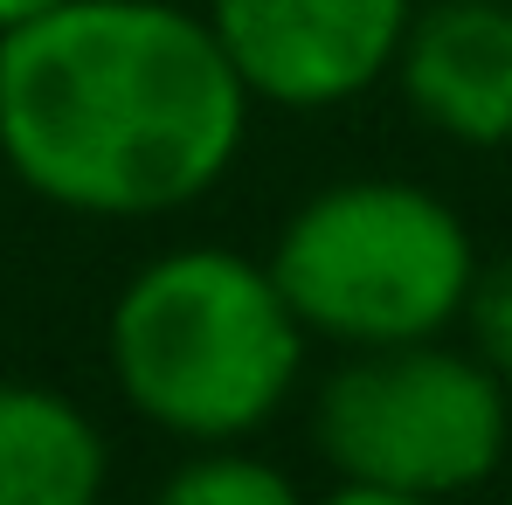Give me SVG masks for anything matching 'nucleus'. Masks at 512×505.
Instances as JSON below:
<instances>
[{
  "label": "nucleus",
  "instance_id": "1",
  "mask_svg": "<svg viewBox=\"0 0 512 505\" xmlns=\"http://www.w3.org/2000/svg\"><path fill=\"white\" fill-rule=\"evenodd\" d=\"M250 104L208 14L173 0H63L0 35V160L70 215L201 201L236 167Z\"/></svg>",
  "mask_w": 512,
  "mask_h": 505
},
{
  "label": "nucleus",
  "instance_id": "2",
  "mask_svg": "<svg viewBox=\"0 0 512 505\" xmlns=\"http://www.w3.org/2000/svg\"><path fill=\"white\" fill-rule=\"evenodd\" d=\"M305 326L270 270L229 250L153 256L111 305V381L146 422L187 443H236L284 409Z\"/></svg>",
  "mask_w": 512,
  "mask_h": 505
},
{
  "label": "nucleus",
  "instance_id": "3",
  "mask_svg": "<svg viewBox=\"0 0 512 505\" xmlns=\"http://www.w3.org/2000/svg\"><path fill=\"white\" fill-rule=\"evenodd\" d=\"M270 284L305 333L340 346H409L457 326L478 277L471 229L409 180H333L270 243Z\"/></svg>",
  "mask_w": 512,
  "mask_h": 505
},
{
  "label": "nucleus",
  "instance_id": "4",
  "mask_svg": "<svg viewBox=\"0 0 512 505\" xmlns=\"http://www.w3.org/2000/svg\"><path fill=\"white\" fill-rule=\"evenodd\" d=\"M506 395L512 388L478 353H450L436 339L353 346L312 402V443L340 478L443 505L499 478L512 443Z\"/></svg>",
  "mask_w": 512,
  "mask_h": 505
},
{
  "label": "nucleus",
  "instance_id": "5",
  "mask_svg": "<svg viewBox=\"0 0 512 505\" xmlns=\"http://www.w3.org/2000/svg\"><path fill=\"white\" fill-rule=\"evenodd\" d=\"M416 0H208V28L250 97L284 111L353 104L395 70Z\"/></svg>",
  "mask_w": 512,
  "mask_h": 505
},
{
  "label": "nucleus",
  "instance_id": "6",
  "mask_svg": "<svg viewBox=\"0 0 512 505\" xmlns=\"http://www.w3.org/2000/svg\"><path fill=\"white\" fill-rule=\"evenodd\" d=\"M409 111L450 146H512V0H429L409 14L395 70Z\"/></svg>",
  "mask_w": 512,
  "mask_h": 505
},
{
  "label": "nucleus",
  "instance_id": "7",
  "mask_svg": "<svg viewBox=\"0 0 512 505\" xmlns=\"http://www.w3.org/2000/svg\"><path fill=\"white\" fill-rule=\"evenodd\" d=\"M104 436L97 422L35 381H0V505H97Z\"/></svg>",
  "mask_w": 512,
  "mask_h": 505
},
{
  "label": "nucleus",
  "instance_id": "8",
  "mask_svg": "<svg viewBox=\"0 0 512 505\" xmlns=\"http://www.w3.org/2000/svg\"><path fill=\"white\" fill-rule=\"evenodd\" d=\"M153 505H305V499L277 464L236 457V450H208V457H187L160 485Z\"/></svg>",
  "mask_w": 512,
  "mask_h": 505
},
{
  "label": "nucleus",
  "instance_id": "9",
  "mask_svg": "<svg viewBox=\"0 0 512 505\" xmlns=\"http://www.w3.org/2000/svg\"><path fill=\"white\" fill-rule=\"evenodd\" d=\"M464 326H471V353L499 374L512 388V256L499 263H485L478 277H471V291H464V312H457Z\"/></svg>",
  "mask_w": 512,
  "mask_h": 505
},
{
  "label": "nucleus",
  "instance_id": "10",
  "mask_svg": "<svg viewBox=\"0 0 512 505\" xmlns=\"http://www.w3.org/2000/svg\"><path fill=\"white\" fill-rule=\"evenodd\" d=\"M319 505H436V499H416V492H388V485H360V478H340Z\"/></svg>",
  "mask_w": 512,
  "mask_h": 505
},
{
  "label": "nucleus",
  "instance_id": "11",
  "mask_svg": "<svg viewBox=\"0 0 512 505\" xmlns=\"http://www.w3.org/2000/svg\"><path fill=\"white\" fill-rule=\"evenodd\" d=\"M49 7H63V0H0V35L21 28V21H35V14H49Z\"/></svg>",
  "mask_w": 512,
  "mask_h": 505
},
{
  "label": "nucleus",
  "instance_id": "12",
  "mask_svg": "<svg viewBox=\"0 0 512 505\" xmlns=\"http://www.w3.org/2000/svg\"><path fill=\"white\" fill-rule=\"evenodd\" d=\"M499 471H506V505H512V443H506V464Z\"/></svg>",
  "mask_w": 512,
  "mask_h": 505
}]
</instances>
